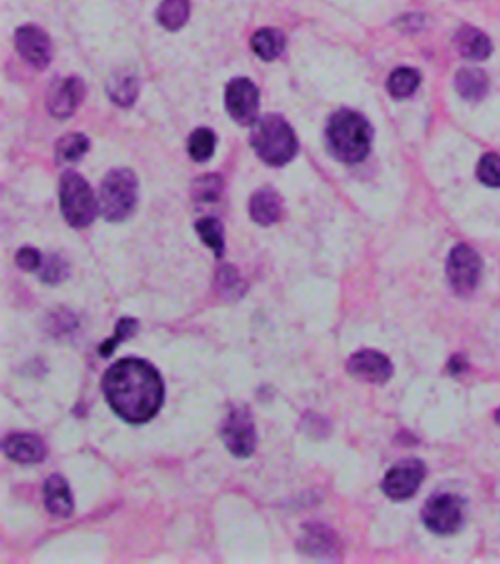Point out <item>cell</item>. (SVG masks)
Returning <instances> with one entry per match:
<instances>
[{
	"label": "cell",
	"mask_w": 500,
	"mask_h": 564,
	"mask_svg": "<svg viewBox=\"0 0 500 564\" xmlns=\"http://www.w3.org/2000/svg\"><path fill=\"white\" fill-rule=\"evenodd\" d=\"M103 393L119 418L138 425L157 414L165 398V387L150 364L141 359H122L105 373Z\"/></svg>",
	"instance_id": "6da1fadb"
},
{
	"label": "cell",
	"mask_w": 500,
	"mask_h": 564,
	"mask_svg": "<svg viewBox=\"0 0 500 564\" xmlns=\"http://www.w3.org/2000/svg\"><path fill=\"white\" fill-rule=\"evenodd\" d=\"M371 131L367 119L359 112L343 109L332 115L326 128L327 144L335 158L345 163H359L371 149Z\"/></svg>",
	"instance_id": "7a4b0ae2"
},
{
	"label": "cell",
	"mask_w": 500,
	"mask_h": 564,
	"mask_svg": "<svg viewBox=\"0 0 500 564\" xmlns=\"http://www.w3.org/2000/svg\"><path fill=\"white\" fill-rule=\"evenodd\" d=\"M251 146L269 167H284L295 158L298 140L292 127L279 115H266L255 121Z\"/></svg>",
	"instance_id": "3957f363"
},
{
	"label": "cell",
	"mask_w": 500,
	"mask_h": 564,
	"mask_svg": "<svg viewBox=\"0 0 500 564\" xmlns=\"http://www.w3.org/2000/svg\"><path fill=\"white\" fill-rule=\"evenodd\" d=\"M59 203L63 217L74 228L90 225L97 212H101L92 187L77 172H65L60 178Z\"/></svg>",
	"instance_id": "277c9868"
},
{
	"label": "cell",
	"mask_w": 500,
	"mask_h": 564,
	"mask_svg": "<svg viewBox=\"0 0 500 564\" xmlns=\"http://www.w3.org/2000/svg\"><path fill=\"white\" fill-rule=\"evenodd\" d=\"M138 180L130 169L109 172L101 183L99 210L109 222H121L137 205Z\"/></svg>",
	"instance_id": "5b68a950"
},
{
	"label": "cell",
	"mask_w": 500,
	"mask_h": 564,
	"mask_svg": "<svg viewBox=\"0 0 500 564\" xmlns=\"http://www.w3.org/2000/svg\"><path fill=\"white\" fill-rule=\"evenodd\" d=\"M422 519L425 527L436 535H452L463 527V500L452 494H436L425 502Z\"/></svg>",
	"instance_id": "8992f818"
},
{
	"label": "cell",
	"mask_w": 500,
	"mask_h": 564,
	"mask_svg": "<svg viewBox=\"0 0 500 564\" xmlns=\"http://www.w3.org/2000/svg\"><path fill=\"white\" fill-rule=\"evenodd\" d=\"M483 264L480 256L467 244H458L450 251L447 274L450 287L459 296H470L479 287Z\"/></svg>",
	"instance_id": "52a82bcc"
},
{
	"label": "cell",
	"mask_w": 500,
	"mask_h": 564,
	"mask_svg": "<svg viewBox=\"0 0 500 564\" xmlns=\"http://www.w3.org/2000/svg\"><path fill=\"white\" fill-rule=\"evenodd\" d=\"M222 439L226 448L239 459L250 457L254 453L257 437L254 422L246 407L230 410L222 425Z\"/></svg>",
	"instance_id": "ba28073f"
},
{
	"label": "cell",
	"mask_w": 500,
	"mask_h": 564,
	"mask_svg": "<svg viewBox=\"0 0 500 564\" xmlns=\"http://www.w3.org/2000/svg\"><path fill=\"white\" fill-rule=\"evenodd\" d=\"M259 88L248 78H235L226 86V110L239 126H254L259 119Z\"/></svg>",
	"instance_id": "9c48e42d"
},
{
	"label": "cell",
	"mask_w": 500,
	"mask_h": 564,
	"mask_svg": "<svg viewBox=\"0 0 500 564\" xmlns=\"http://www.w3.org/2000/svg\"><path fill=\"white\" fill-rule=\"evenodd\" d=\"M425 478V466L417 459L404 460L389 469L382 489L384 495L393 502H404L414 497Z\"/></svg>",
	"instance_id": "30bf717a"
},
{
	"label": "cell",
	"mask_w": 500,
	"mask_h": 564,
	"mask_svg": "<svg viewBox=\"0 0 500 564\" xmlns=\"http://www.w3.org/2000/svg\"><path fill=\"white\" fill-rule=\"evenodd\" d=\"M346 369L354 378L368 384H384L393 375L392 362L375 350L357 351L351 356Z\"/></svg>",
	"instance_id": "8fae6325"
},
{
	"label": "cell",
	"mask_w": 500,
	"mask_h": 564,
	"mask_svg": "<svg viewBox=\"0 0 500 564\" xmlns=\"http://www.w3.org/2000/svg\"><path fill=\"white\" fill-rule=\"evenodd\" d=\"M15 46L21 58L38 69L49 67L53 59L51 38L38 27L24 26L18 29L15 33Z\"/></svg>",
	"instance_id": "7c38bea8"
},
{
	"label": "cell",
	"mask_w": 500,
	"mask_h": 564,
	"mask_svg": "<svg viewBox=\"0 0 500 564\" xmlns=\"http://www.w3.org/2000/svg\"><path fill=\"white\" fill-rule=\"evenodd\" d=\"M84 94V83L76 77L58 81L52 86L51 92L47 94V109L52 117L67 119L74 115L79 103L83 102Z\"/></svg>",
	"instance_id": "4fadbf2b"
},
{
	"label": "cell",
	"mask_w": 500,
	"mask_h": 564,
	"mask_svg": "<svg viewBox=\"0 0 500 564\" xmlns=\"http://www.w3.org/2000/svg\"><path fill=\"white\" fill-rule=\"evenodd\" d=\"M4 452L9 459L22 464L40 463L46 457V447L36 435L13 434L4 441Z\"/></svg>",
	"instance_id": "5bb4252c"
},
{
	"label": "cell",
	"mask_w": 500,
	"mask_h": 564,
	"mask_svg": "<svg viewBox=\"0 0 500 564\" xmlns=\"http://www.w3.org/2000/svg\"><path fill=\"white\" fill-rule=\"evenodd\" d=\"M301 552L314 557H330L338 552V538L329 527L309 525L300 541Z\"/></svg>",
	"instance_id": "9a60e30c"
},
{
	"label": "cell",
	"mask_w": 500,
	"mask_h": 564,
	"mask_svg": "<svg viewBox=\"0 0 500 564\" xmlns=\"http://www.w3.org/2000/svg\"><path fill=\"white\" fill-rule=\"evenodd\" d=\"M250 214L259 225H273L282 217V199L271 188H262L251 197Z\"/></svg>",
	"instance_id": "2e32d148"
},
{
	"label": "cell",
	"mask_w": 500,
	"mask_h": 564,
	"mask_svg": "<svg viewBox=\"0 0 500 564\" xmlns=\"http://www.w3.org/2000/svg\"><path fill=\"white\" fill-rule=\"evenodd\" d=\"M44 504L49 513L56 518H68L74 511V500H72L69 485L59 475L47 479L44 484Z\"/></svg>",
	"instance_id": "e0dca14e"
},
{
	"label": "cell",
	"mask_w": 500,
	"mask_h": 564,
	"mask_svg": "<svg viewBox=\"0 0 500 564\" xmlns=\"http://www.w3.org/2000/svg\"><path fill=\"white\" fill-rule=\"evenodd\" d=\"M459 53L470 61H484L492 53V43L486 34L474 27H463L456 34Z\"/></svg>",
	"instance_id": "ac0fdd59"
},
{
	"label": "cell",
	"mask_w": 500,
	"mask_h": 564,
	"mask_svg": "<svg viewBox=\"0 0 500 564\" xmlns=\"http://www.w3.org/2000/svg\"><path fill=\"white\" fill-rule=\"evenodd\" d=\"M488 77L477 68H465L455 77V88L459 96L470 102H479L488 93Z\"/></svg>",
	"instance_id": "d6986e66"
},
{
	"label": "cell",
	"mask_w": 500,
	"mask_h": 564,
	"mask_svg": "<svg viewBox=\"0 0 500 564\" xmlns=\"http://www.w3.org/2000/svg\"><path fill=\"white\" fill-rule=\"evenodd\" d=\"M285 36L282 31L276 29H262L255 31L251 38V47L260 59L266 62L279 58L285 49Z\"/></svg>",
	"instance_id": "ffe728a7"
},
{
	"label": "cell",
	"mask_w": 500,
	"mask_h": 564,
	"mask_svg": "<svg viewBox=\"0 0 500 564\" xmlns=\"http://www.w3.org/2000/svg\"><path fill=\"white\" fill-rule=\"evenodd\" d=\"M158 24L169 31H178L187 24L190 18L188 0H163L156 12Z\"/></svg>",
	"instance_id": "44dd1931"
},
{
	"label": "cell",
	"mask_w": 500,
	"mask_h": 564,
	"mask_svg": "<svg viewBox=\"0 0 500 564\" xmlns=\"http://www.w3.org/2000/svg\"><path fill=\"white\" fill-rule=\"evenodd\" d=\"M138 90L137 78L128 72H119L108 83L109 96L121 108H130L137 101Z\"/></svg>",
	"instance_id": "7402d4cb"
},
{
	"label": "cell",
	"mask_w": 500,
	"mask_h": 564,
	"mask_svg": "<svg viewBox=\"0 0 500 564\" xmlns=\"http://www.w3.org/2000/svg\"><path fill=\"white\" fill-rule=\"evenodd\" d=\"M420 81V74L413 68H398L389 77L388 90L395 99H407L413 96Z\"/></svg>",
	"instance_id": "603a6c76"
},
{
	"label": "cell",
	"mask_w": 500,
	"mask_h": 564,
	"mask_svg": "<svg viewBox=\"0 0 500 564\" xmlns=\"http://www.w3.org/2000/svg\"><path fill=\"white\" fill-rule=\"evenodd\" d=\"M88 149L90 142L85 135L78 133L63 135L56 144V160L63 165L78 162L79 159H83Z\"/></svg>",
	"instance_id": "cb8c5ba5"
},
{
	"label": "cell",
	"mask_w": 500,
	"mask_h": 564,
	"mask_svg": "<svg viewBox=\"0 0 500 564\" xmlns=\"http://www.w3.org/2000/svg\"><path fill=\"white\" fill-rule=\"evenodd\" d=\"M196 230L206 246L216 255L222 257L225 251V239H223V225L216 217H203L196 224Z\"/></svg>",
	"instance_id": "d4e9b609"
},
{
	"label": "cell",
	"mask_w": 500,
	"mask_h": 564,
	"mask_svg": "<svg viewBox=\"0 0 500 564\" xmlns=\"http://www.w3.org/2000/svg\"><path fill=\"white\" fill-rule=\"evenodd\" d=\"M216 149V135L209 128H198L188 138V153L196 162H206Z\"/></svg>",
	"instance_id": "484cf974"
},
{
	"label": "cell",
	"mask_w": 500,
	"mask_h": 564,
	"mask_svg": "<svg viewBox=\"0 0 500 564\" xmlns=\"http://www.w3.org/2000/svg\"><path fill=\"white\" fill-rule=\"evenodd\" d=\"M222 188H223V183H222L221 176H214V174L203 176L197 178L196 183L192 185V197L197 201L212 203L221 196Z\"/></svg>",
	"instance_id": "4316f807"
},
{
	"label": "cell",
	"mask_w": 500,
	"mask_h": 564,
	"mask_svg": "<svg viewBox=\"0 0 500 564\" xmlns=\"http://www.w3.org/2000/svg\"><path fill=\"white\" fill-rule=\"evenodd\" d=\"M216 285L219 293L223 297H228V298H237L246 291V285L238 275L237 269L232 268V266H225L219 271Z\"/></svg>",
	"instance_id": "83f0119b"
},
{
	"label": "cell",
	"mask_w": 500,
	"mask_h": 564,
	"mask_svg": "<svg viewBox=\"0 0 500 564\" xmlns=\"http://www.w3.org/2000/svg\"><path fill=\"white\" fill-rule=\"evenodd\" d=\"M477 176L488 187H500V156L488 153L477 165Z\"/></svg>",
	"instance_id": "f1b7e54d"
},
{
	"label": "cell",
	"mask_w": 500,
	"mask_h": 564,
	"mask_svg": "<svg viewBox=\"0 0 500 564\" xmlns=\"http://www.w3.org/2000/svg\"><path fill=\"white\" fill-rule=\"evenodd\" d=\"M138 330V323L133 318H122L117 325V332L113 339H108L106 343L101 344L99 348L101 357H109L112 355L113 350L117 348V346L124 341V339H131Z\"/></svg>",
	"instance_id": "f546056e"
},
{
	"label": "cell",
	"mask_w": 500,
	"mask_h": 564,
	"mask_svg": "<svg viewBox=\"0 0 500 564\" xmlns=\"http://www.w3.org/2000/svg\"><path fill=\"white\" fill-rule=\"evenodd\" d=\"M68 275V266L59 256H49L40 271V280L46 284H59Z\"/></svg>",
	"instance_id": "4dcf8cb0"
},
{
	"label": "cell",
	"mask_w": 500,
	"mask_h": 564,
	"mask_svg": "<svg viewBox=\"0 0 500 564\" xmlns=\"http://www.w3.org/2000/svg\"><path fill=\"white\" fill-rule=\"evenodd\" d=\"M17 265L24 271H37L42 266V256L33 247H22L17 253Z\"/></svg>",
	"instance_id": "1f68e13d"
},
{
	"label": "cell",
	"mask_w": 500,
	"mask_h": 564,
	"mask_svg": "<svg viewBox=\"0 0 500 564\" xmlns=\"http://www.w3.org/2000/svg\"><path fill=\"white\" fill-rule=\"evenodd\" d=\"M467 369V359L459 355L454 356V357L449 360V364H448V371H449L452 375H461V373L465 372Z\"/></svg>",
	"instance_id": "d6a6232c"
},
{
	"label": "cell",
	"mask_w": 500,
	"mask_h": 564,
	"mask_svg": "<svg viewBox=\"0 0 500 564\" xmlns=\"http://www.w3.org/2000/svg\"><path fill=\"white\" fill-rule=\"evenodd\" d=\"M495 418H496V422L500 425V409L497 410L496 416H495Z\"/></svg>",
	"instance_id": "836d02e7"
}]
</instances>
